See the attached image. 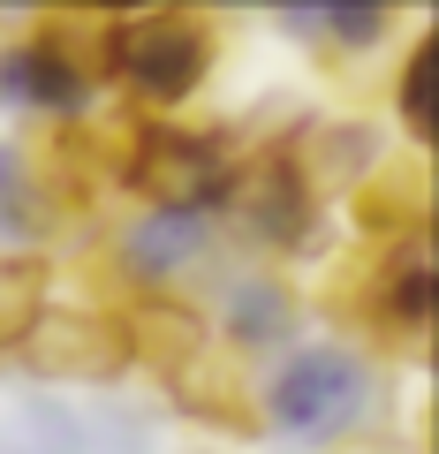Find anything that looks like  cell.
I'll use <instances>...</instances> for the list:
<instances>
[{"label":"cell","mask_w":439,"mask_h":454,"mask_svg":"<svg viewBox=\"0 0 439 454\" xmlns=\"http://www.w3.org/2000/svg\"><path fill=\"white\" fill-rule=\"evenodd\" d=\"M31 372H68V379H122L137 364L129 318L114 303H46V318L23 333Z\"/></svg>","instance_id":"cell-5"},{"label":"cell","mask_w":439,"mask_h":454,"mask_svg":"<svg viewBox=\"0 0 439 454\" xmlns=\"http://www.w3.org/2000/svg\"><path fill=\"white\" fill-rule=\"evenodd\" d=\"M295 38H310V46H379L387 38V16H349V8H325V16H288Z\"/></svg>","instance_id":"cell-13"},{"label":"cell","mask_w":439,"mask_h":454,"mask_svg":"<svg viewBox=\"0 0 439 454\" xmlns=\"http://www.w3.org/2000/svg\"><path fill=\"white\" fill-rule=\"evenodd\" d=\"M243 175V129H190V121H129V152L122 175L152 212L175 220H205L235 197Z\"/></svg>","instance_id":"cell-1"},{"label":"cell","mask_w":439,"mask_h":454,"mask_svg":"<svg viewBox=\"0 0 439 454\" xmlns=\"http://www.w3.org/2000/svg\"><path fill=\"white\" fill-rule=\"evenodd\" d=\"M212 23L197 16H114L106 23V83L137 98V106H182L205 91L212 76Z\"/></svg>","instance_id":"cell-3"},{"label":"cell","mask_w":439,"mask_h":454,"mask_svg":"<svg viewBox=\"0 0 439 454\" xmlns=\"http://www.w3.org/2000/svg\"><path fill=\"white\" fill-rule=\"evenodd\" d=\"M432 68H439V46L417 38V46H409V68H402V121H409V137H432Z\"/></svg>","instance_id":"cell-14"},{"label":"cell","mask_w":439,"mask_h":454,"mask_svg":"<svg viewBox=\"0 0 439 454\" xmlns=\"http://www.w3.org/2000/svg\"><path fill=\"white\" fill-rule=\"evenodd\" d=\"M106 23L114 16H46L23 46L0 53V106L83 121L91 83H106Z\"/></svg>","instance_id":"cell-2"},{"label":"cell","mask_w":439,"mask_h":454,"mask_svg":"<svg viewBox=\"0 0 439 454\" xmlns=\"http://www.w3.org/2000/svg\"><path fill=\"white\" fill-rule=\"evenodd\" d=\"M167 394H175L190 417H205V424H220V432H265L258 424V379H250V364L243 356H197V364H182L175 379H167Z\"/></svg>","instance_id":"cell-7"},{"label":"cell","mask_w":439,"mask_h":454,"mask_svg":"<svg viewBox=\"0 0 439 454\" xmlns=\"http://www.w3.org/2000/svg\"><path fill=\"white\" fill-rule=\"evenodd\" d=\"M364 402H372V379H364L357 356H341V348H303V356H288L258 387V424H273L288 439H341L364 417Z\"/></svg>","instance_id":"cell-4"},{"label":"cell","mask_w":439,"mask_h":454,"mask_svg":"<svg viewBox=\"0 0 439 454\" xmlns=\"http://www.w3.org/2000/svg\"><path fill=\"white\" fill-rule=\"evenodd\" d=\"M295 333V295L280 280H235L228 288V340L235 356H258V348H280Z\"/></svg>","instance_id":"cell-9"},{"label":"cell","mask_w":439,"mask_h":454,"mask_svg":"<svg viewBox=\"0 0 439 454\" xmlns=\"http://www.w3.org/2000/svg\"><path fill=\"white\" fill-rule=\"evenodd\" d=\"M228 205L265 250H318V197L288 167V145H243V175Z\"/></svg>","instance_id":"cell-6"},{"label":"cell","mask_w":439,"mask_h":454,"mask_svg":"<svg viewBox=\"0 0 439 454\" xmlns=\"http://www.w3.org/2000/svg\"><path fill=\"white\" fill-rule=\"evenodd\" d=\"M46 265L23 258V250H0V348H23L38 318H46Z\"/></svg>","instance_id":"cell-10"},{"label":"cell","mask_w":439,"mask_h":454,"mask_svg":"<svg viewBox=\"0 0 439 454\" xmlns=\"http://www.w3.org/2000/svg\"><path fill=\"white\" fill-rule=\"evenodd\" d=\"M212 258V227L205 220H175V212H152L122 235V273L137 280V295H167V280L190 273Z\"/></svg>","instance_id":"cell-8"},{"label":"cell","mask_w":439,"mask_h":454,"mask_svg":"<svg viewBox=\"0 0 439 454\" xmlns=\"http://www.w3.org/2000/svg\"><path fill=\"white\" fill-rule=\"evenodd\" d=\"M53 212L38 205L31 175H23V152L16 145H0V243H23V235H38Z\"/></svg>","instance_id":"cell-12"},{"label":"cell","mask_w":439,"mask_h":454,"mask_svg":"<svg viewBox=\"0 0 439 454\" xmlns=\"http://www.w3.org/2000/svg\"><path fill=\"white\" fill-rule=\"evenodd\" d=\"M0 454H83V424L53 402L16 409V417L0 424Z\"/></svg>","instance_id":"cell-11"}]
</instances>
